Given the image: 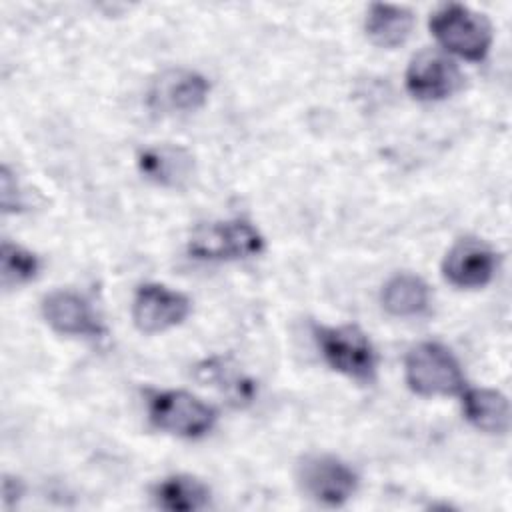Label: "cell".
Returning a JSON list of instances; mask_svg holds the SVG:
<instances>
[{"label":"cell","instance_id":"obj_8","mask_svg":"<svg viewBox=\"0 0 512 512\" xmlns=\"http://www.w3.org/2000/svg\"><path fill=\"white\" fill-rule=\"evenodd\" d=\"M190 310L192 302L186 294L158 282L138 286L132 300V320L144 334L166 332L182 324Z\"/></svg>","mask_w":512,"mask_h":512},{"label":"cell","instance_id":"obj_9","mask_svg":"<svg viewBox=\"0 0 512 512\" xmlns=\"http://www.w3.org/2000/svg\"><path fill=\"white\" fill-rule=\"evenodd\" d=\"M210 94L204 74L190 68H170L156 76L148 88V106L162 114H186L202 108Z\"/></svg>","mask_w":512,"mask_h":512},{"label":"cell","instance_id":"obj_15","mask_svg":"<svg viewBox=\"0 0 512 512\" xmlns=\"http://www.w3.org/2000/svg\"><path fill=\"white\" fill-rule=\"evenodd\" d=\"M414 28V14L398 4H372L366 12L364 30L380 48H396L404 44Z\"/></svg>","mask_w":512,"mask_h":512},{"label":"cell","instance_id":"obj_1","mask_svg":"<svg viewBox=\"0 0 512 512\" xmlns=\"http://www.w3.org/2000/svg\"><path fill=\"white\" fill-rule=\"evenodd\" d=\"M404 378L408 388L424 398L456 396L466 388L458 358L448 346L434 340L418 342L406 352Z\"/></svg>","mask_w":512,"mask_h":512},{"label":"cell","instance_id":"obj_3","mask_svg":"<svg viewBox=\"0 0 512 512\" xmlns=\"http://www.w3.org/2000/svg\"><path fill=\"white\" fill-rule=\"evenodd\" d=\"M428 26L446 54L468 62H482L494 40L490 20L464 4L440 6L430 16Z\"/></svg>","mask_w":512,"mask_h":512},{"label":"cell","instance_id":"obj_17","mask_svg":"<svg viewBox=\"0 0 512 512\" xmlns=\"http://www.w3.org/2000/svg\"><path fill=\"white\" fill-rule=\"evenodd\" d=\"M198 376H200V380L220 388L230 398V402L244 404L254 398V392H256L254 382L250 378L238 374L224 360H218V358L206 360L204 364L198 366Z\"/></svg>","mask_w":512,"mask_h":512},{"label":"cell","instance_id":"obj_5","mask_svg":"<svg viewBox=\"0 0 512 512\" xmlns=\"http://www.w3.org/2000/svg\"><path fill=\"white\" fill-rule=\"evenodd\" d=\"M264 250V236L248 220H218L200 224L190 240L188 254L204 262H236Z\"/></svg>","mask_w":512,"mask_h":512},{"label":"cell","instance_id":"obj_19","mask_svg":"<svg viewBox=\"0 0 512 512\" xmlns=\"http://www.w3.org/2000/svg\"><path fill=\"white\" fill-rule=\"evenodd\" d=\"M0 204H2V212H6V214L20 212L24 206L16 176L10 172V168L6 164L0 170Z\"/></svg>","mask_w":512,"mask_h":512},{"label":"cell","instance_id":"obj_12","mask_svg":"<svg viewBox=\"0 0 512 512\" xmlns=\"http://www.w3.org/2000/svg\"><path fill=\"white\" fill-rule=\"evenodd\" d=\"M142 176L164 188H182L194 174V158L182 146H150L138 154Z\"/></svg>","mask_w":512,"mask_h":512},{"label":"cell","instance_id":"obj_2","mask_svg":"<svg viewBox=\"0 0 512 512\" xmlns=\"http://www.w3.org/2000/svg\"><path fill=\"white\" fill-rule=\"evenodd\" d=\"M312 336L324 362L342 376L370 384L376 380L378 354L366 332L354 324H314Z\"/></svg>","mask_w":512,"mask_h":512},{"label":"cell","instance_id":"obj_18","mask_svg":"<svg viewBox=\"0 0 512 512\" xmlns=\"http://www.w3.org/2000/svg\"><path fill=\"white\" fill-rule=\"evenodd\" d=\"M40 272V260L28 248L4 240L0 246V276L4 288H18L34 280Z\"/></svg>","mask_w":512,"mask_h":512},{"label":"cell","instance_id":"obj_7","mask_svg":"<svg viewBox=\"0 0 512 512\" xmlns=\"http://www.w3.org/2000/svg\"><path fill=\"white\" fill-rule=\"evenodd\" d=\"M464 84L460 66L436 48L420 50L406 68V90L420 102H440L456 94Z\"/></svg>","mask_w":512,"mask_h":512},{"label":"cell","instance_id":"obj_11","mask_svg":"<svg viewBox=\"0 0 512 512\" xmlns=\"http://www.w3.org/2000/svg\"><path fill=\"white\" fill-rule=\"evenodd\" d=\"M46 324L64 336L100 338L104 326L92 304L72 290H52L40 304Z\"/></svg>","mask_w":512,"mask_h":512},{"label":"cell","instance_id":"obj_20","mask_svg":"<svg viewBox=\"0 0 512 512\" xmlns=\"http://www.w3.org/2000/svg\"><path fill=\"white\" fill-rule=\"evenodd\" d=\"M22 482L18 480V478H10V476H6L4 478V484H2V494H4V502L6 504H10V500L12 498H20L22 496Z\"/></svg>","mask_w":512,"mask_h":512},{"label":"cell","instance_id":"obj_6","mask_svg":"<svg viewBox=\"0 0 512 512\" xmlns=\"http://www.w3.org/2000/svg\"><path fill=\"white\" fill-rule=\"evenodd\" d=\"M296 478L304 494L324 506H342L358 490L356 470L332 454H308L300 460Z\"/></svg>","mask_w":512,"mask_h":512},{"label":"cell","instance_id":"obj_14","mask_svg":"<svg viewBox=\"0 0 512 512\" xmlns=\"http://www.w3.org/2000/svg\"><path fill=\"white\" fill-rule=\"evenodd\" d=\"M380 300L388 314L396 318H416L430 306V288L420 276L400 272L386 280Z\"/></svg>","mask_w":512,"mask_h":512},{"label":"cell","instance_id":"obj_10","mask_svg":"<svg viewBox=\"0 0 512 512\" xmlns=\"http://www.w3.org/2000/svg\"><path fill=\"white\" fill-rule=\"evenodd\" d=\"M498 254L478 238L458 240L442 260L444 278L460 290L484 288L496 274Z\"/></svg>","mask_w":512,"mask_h":512},{"label":"cell","instance_id":"obj_16","mask_svg":"<svg viewBox=\"0 0 512 512\" xmlns=\"http://www.w3.org/2000/svg\"><path fill=\"white\" fill-rule=\"evenodd\" d=\"M154 502L168 512H196L210 504V488L196 476L174 474L154 486Z\"/></svg>","mask_w":512,"mask_h":512},{"label":"cell","instance_id":"obj_4","mask_svg":"<svg viewBox=\"0 0 512 512\" xmlns=\"http://www.w3.org/2000/svg\"><path fill=\"white\" fill-rule=\"evenodd\" d=\"M146 410L154 428L188 440L206 436L218 420L212 404L186 390H148Z\"/></svg>","mask_w":512,"mask_h":512},{"label":"cell","instance_id":"obj_13","mask_svg":"<svg viewBox=\"0 0 512 512\" xmlns=\"http://www.w3.org/2000/svg\"><path fill=\"white\" fill-rule=\"evenodd\" d=\"M464 418L484 434H506L510 428V402L494 388H464L460 392Z\"/></svg>","mask_w":512,"mask_h":512}]
</instances>
